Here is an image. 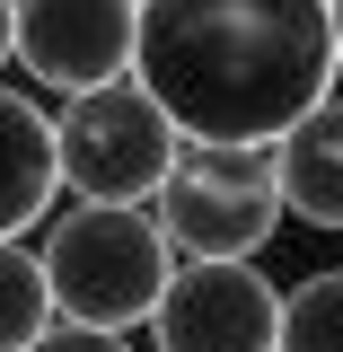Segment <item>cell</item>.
I'll use <instances>...</instances> for the list:
<instances>
[{
	"label": "cell",
	"mask_w": 343,
	"mask_h": 352,
	"mask_svg": "<svg viewBox=\"0 0 343 352\" xmlns=\"http://www.w3.org/2000/svg\"><path fill=\"white\" fill-rule=\"evenodd\" d=\"M132 80L185 141H282L335 97L326 0H132Z\"/></svg>",
	"instance_id": "obj_1"
},
{
	"label": "cell",
	"mask_w": 343,
	"mask_h": 352,
	"mask_svg": "<svg viewBox=\"0 0 343 352\" xmlns=\"http://www.w3.org/2000/svg\"><path fill=\"white\" fill-rule=\"evenodd\" d=\"M36 264H44V291H53L62 326L132 335V326H150V308L168 291L176 247L159 238L150 203H62L36 229Z\"/></svg>",
	"instance_id": "obj_2"
},
{
	"label": "cell",
	"mask_w": 343,
	"mask_h": 352,
	"mask_svg": "<svg viewBox=\"0 0 343 352\" xmlns=\"http://www.w3.org/2000/svg\"><path fill=\"white\" fill-rule=\"evenodd\" d=\"M150 220L176 247V264H256L291 220L273 141H185L150 194Z\"/></svg>",
	"instance_id": "obj_3"
},
{
	"label": "cell",
	"mask_w": 343,
	"mask_h": 352,
	"mask_svg": "<svg viewBox=\"0 0 343 352\" xmlns=\"http://www.w3.org/2000/svg\"><path fill=\"white\" fill-rule=\"evenodd\" d=\"M176 150H185V132L159 115V97L132 71L62 97V115H53V176L71 203H150Z\"/></svg>",
	"instance_id": "obj_4"
},
{
	"label": "cell",
	"mask_w": 343,
	"mask_h": 352,
	"mask_svg": "<svg viewBox=\"0 0 343 352\" xmlns=\"http://www.w3.org/2000/svg\"><path fill=\"white\" fill-rule=\"evenodd\" d=\"M273 326H282V291L256 264H176L150 308L159 352H273Z\"/></svg>",
	"instance_id": "obj_5"
},
{
	"label": "cell",
	"mask_w": 343,
	"mask_h": 352,
	"mask_svg": "<svg viewBox=\"0 0 343 352\" xmlns=\"http://www.w3.org/2000/svg\"><path fill=\"white\" fill-rule=\"evenodd\" d=\"M9 62L27 80L62 88V97L124 80L132 71V0H18Z\"/></svg>",
	"instance_id": "obj_6"
},
{
	"label": "cell",
	"mask_w": 343,
	"mask_h": 352,
	"mask_svg": "<svg viewBox=\"0 0 343 352\" xmlns=\"http://www.w3.org/2000/svg\"><path fill=\"white\" fill-rule=\"evenodd\" d=\"M53 115L27 88H0V238H36L53 212Z\"/></svg>",
	"instance_id": "obj_7"
},
{
	"label": "cell",
	"mask_w": 343,
	"mask_h": 352,
	"mask_svg": "<svg viewBox=\"0 0 343 352\" xmlns=\"http://www.w3.org/2000/svg\"><path fill=\"white\" fill-rule=\"evenodd\" d=\"M282 212L308 229H343V97H317L300 124L273 141Z\"/></svg>",
	"instance_id": "obj_8"
},
{
	"label": "cell",
	"mask_w": 343,
	"mask_h": 352,
	"mask_svg": "<svg viewBox=\"0 0 343 352\" xmlns=\"http://www.w3.org/2000/svg\"><path fill=\"white\" fill-rule=\"evenodd\" d=\"M273 352H343V264H326V273H300V282L282 291Z\"/></svg>",
	"instance_id": "obj_9"
},
{
	"label": "cell",
	"mask_w": 343,
	"mask_h": 352,
	"mask_svg": "<svg viewBox=\"0 0 343 352\" xmlns=\"http://www.w3.org/2000/svg\"><path fill=\"white\" fill-rule=\"evenodd\" d=\"M53 326V291H44V264L27 238H0V352H27Z\"/></svg>",
	"instance_id": "obj_10"
},
{
	"label": "cell",
	"mask_w": 343,
	"mask_h": 352,
	"mask_svg": "<svg viewBox=\"0 0 343 352\" xmlns=\"http://www.w3.org/2000/svg\"><path fill=\"white\" fill-rule=\"evenodd\" d=\"M27 352H132V335H106V326H62V317H53Z\"/></svg>",
	"instance_id": "obj_11"
},
{
	"label": "cell",
	"mask_w": 343,
	"mask_h": 352,
	"mask_svg": "<svg viewBox=\"0 0 343 352\" xmlns=\"http://www.w3.org/2000/svg\"><path fill=\"white\" fill-rule=\"evenodd\" d=\"M9 36H18V0H0V62H9Z\"/></svg>",
	"instance_id": "obj_12"
},
{
	"label": "cell",
	"mask_w": 343,
	"mask_h": 352,
	"mask_svg": "<svg viewBox=\"0 0 343 352\" xmlns=\"http://www.w3.org/2000/svg\"><path fill=\"white\" fill-rule=\"evenodd\" d=\"M326 18H335V71H343V0H326Z\"/></svg>",
	"instance_id": "obj_13"
}]
</instances>
